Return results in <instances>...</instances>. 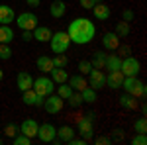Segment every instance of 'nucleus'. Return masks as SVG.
Returning <instances> with one entry per match:
<instances>
[{"label": "nucleus", "mask_w": 147, "mask_h": 145, "mask_svg": "<svg viewBox=\"0 0 147 145\" xmlns=\"http://www.w3.org/2000/svg\"><path fill=\"white\" fill-rule=\"evenodd\" d=\"M67 35L71 39V43H77V45H84V43H90L96 35V28L94 24L88 20V18H77L69 24V30Z\"/></svg>", "instance_id": "f257e3e1"}, {"label": "nucleus", "mask_w": 147, "mask_h": 145, "mask_svg": "<svg viewBox=\"0 0 147 145\" xmlns=\"http://www.w3.org/2000/svg\"><path fill=\"white\" fill-rule=\"evenodd\" d=\"M122 88H124L127 94H131V96H136V98H141V100L145 98V94H147L145 84H143L137 77H124Z\"/></svg>", "instance_id": "f03ea898"}, {"label": "nucleus", "mask_w": 147, "mask_h": 145, "mask_svg": "<svg viewBox=\"0 0 147 145\" xmlns=\"http://www.w3.org/2000/svg\"><path fill=\"white\" fill-rule=\"evenodd\" d=\"M49 45H51L53 53H65L71 47V39H69L67 32H55L51 35V39H49Z\"/></svg>", "instance_id": "7ed1b4c3"}, {"label": "nucleus", "mask_w": 147, "mask_h": 145, "mask_svg": "<svg viewBox=\"0 0 147 145\" xmlns=\"http://www.w3.org/2000/svg\"><path fill=\"white\" fill-rule=\"evenodd\" d=\"M32 88L39 94V96H49L55 92V82L51 80V77H39V78H34V86Z\"/></svg>", "instance_id": "20e7f679"}, {"label": "nucleus", "mask_w": 147, "mask_h": 145, "mask_svg": "<svg viewBox=\"0 0 147 145\" xmlns=\"http://www.w3.org/2000/svg\"><path fill=\"white\" fill-rule=\"evenodd\" d=\"M120 71L124 73V77H137V75H139V71H141V65H139V61H137L136 57L127 55V57L122 59Z\"/></svg>", "instance_id": "39448f33"}, {"label": "nucleus", "mask_w": 147, "mask_h": 145, "mask_svg": "<svg viewBox=\"0 0 147 145\" xmlns=\"http://www.w3.org/2000/svg\"><path fill=\"white\" fill-rule=\"evenodd\" d=\"M35 137H39L41 143H53L55 137H57V127L53 123H41V125L37 127Z\"/></svg>", "instance_id": "423d86ee"}, {"label": "nucleus", "mask_w": 147, "mask_h": 145, "mask_svg": "<svg viewBox=\"0 0 147 145\" xmlns=\"http://www.w3.org/2000/svg\"><path fill=\"white\" fill-rule=\"evenodd\" d=\"M63 106H65V100L61 96H57V94H49V96H45V100H43V108L51 116L59 114V112L63 110Z\"/></svg>", "instance_id": "0eeeda50"}, {"label": "nucleus", "mask_w": 147, "mask_h": 145, "mask_svg": "<svg viewBox=\"0 0 147 145\" xmlns=\"http://www.w3.org/2000/svg\"><path fill=\"white\" fill-rule=\"evenodd\" d=\"M16 26L20 28V30H30V32H34V28L37 26V16H35L34 12H24L20 16H16Z\"/></svg>", "instance_id": "6e6552de"}, {"label": "nucleus", "mask_w": 147, "mask_h": 145, "mask_svg": "<svg viewBox=\"0 0 147 145\" xmlns=\"http://www.w3.org/2000/svg\"><path fill=\"white\" fill-rule=\"evenodd\" d=\"M77 132L80 134V137L88 143L94 139V125H92V120H88L86 116L84 118H79V125H77Z\"/></svg>", "instance_id": "1a4fd4ad"}, {"label": "nucleus", "mask_w": 147, "mask_h": 145, "mask_svg": "<svg viewBox=\"0 0 147 145\" xmlns=\"http://www.w3.org/2000/svg\"><path fill=\"white\" fill-rule=\"evenodd\" d=\"M88 86L94 90H100L106 86V75L102 69H92L88 73Z\"/></svg>", "instance_id": "9d476101"}, {"label": "nucleus", "mask_w": 147, "mask_h": 145, "mask_svg": "<svg viewBox=\"0 0 147 145\" xmlns=\"http://www.w3.org/2000/svg\"><path fill=\"white\" fill-rule=\"evenodd\" d=\"M43 100H45V98L39 96L34 88H28V90L22 92V102L26 106H37V108H41V106H43Z\"/></svg>", "instance_id": "9b49d317"}, {"label": "nucleus", "mask_w": 147, "mask_h": 145, "mask_svg": "<svg viewBox=\"0 0 147 145\" xmlns=\"http://www.w3.org/2000/svg\"><path fill=\"white\" fill-rule=\"evenodd\" d=\"M75 129L71 127V125H61V127H57V137L53 143H69L73 137H75Z\"/></svg>", "instance_id": "f8f14e48"}, {"label": "nucleus", "mask_w": 147, "mask_h": 145, "mask_svg": "<svg viewBox=\"0 0 147 145\" xmlns=\"http://www.w3.org/2000/svg\"><path fill=\"white\" fill-rule=\"evenodd\" d=\"M122 82H124V73L118 69V71H108L106 75V86L110 88H122Z\"/></svg>", "instance_id": "ddd939ff"}, {"label": "nucleus", "mask_w": 147, "mask_h": 145, "mask_svg": "<svg viewBox=\"0 0 147 145\" xmlns=\"http://www.w3.org/2000/svg\"><path fill=\"white\" fill-rule=\"evenodd\" d=\"M32 34H34V39H35V41H39V43H47V41L51 39L53 32H51L47 26H35Z\"/></svg>", "instance_id": "4468645a"}, {"label": "nucleus", "mask_w": 147, "mask_h": 145, "mask_svg": "<svg viewBox=\"0 0 147 145\" xmlns=\"http://www.w3.org/2000/svg\"><path fill=\"white\" fill-rule=\"evenodd\" d=\"M118 45H120V37L116 35V32H108V34H104V37H102V47H104V49H108V51H116Z\"/></svg>", "instance_id": "2eb2a0df"}, {"label": "nucleus", "mask_w": 147, "mask_h": 145, "mask_svg": "<svg viewBox=\"0 0 147 145\" xmlns=\"http://www.w3.org/2000/svg\"><path fill=\"white\" fill-rule=\"evenodd\" d=\"M37 127H39V123L35 122V120H24L22 125H20V134L28 135V137H35V134H37Z\"/></svg>", "instance_id": "dca6fc26"}, {"label": "nucleus", "mask_w": 147, "mask_h": 145, "mask_svg": "<svg viewBox=\"0 0 147 145\" xmlns=\"http://www.w3.org/2000/svg\"><path fill=\"white\" fill-rule=\"evenodd\" d=\"M16 84H18V88L22 90H28L34 86V77L30 75V73H26V71H22V73H18V78H16Z\"/></svg>", "instance_id": "f3484780"}, {"label": "nucleus", "mask_w": 147, "mask_h": 145, "mask_svg": "<svg viewBox=\"0 0 147 145\" xmlns=\"http://www.w3.org/2000/svg\"><path fill=\"white\" fill-rule=\"evenodd\" d=\"M65 12H67V4H65L63 0H55V2L49 6V14H51V18H55V20L63 18Z\"/></svg>", "instance_id": "a211bd4d"}, {"label": "nucleus", "mask_w": 147, "mask_h": 145, "mask_svg": "<svg viewBox=\"0 0 147 145\" xmlns=\"http://www.w3.org/2000/svg\"><path fill=\"white\" fill-rule=\"evenodd\" d=\"M92 12H94V18L100 20V22H106V20L110 18V14H112V12H110V6H106L104 2H98V4L92 8Z\"/></svg>", "instance_id": "6ab92c4d"}, {"label": "nucleus", "mask_w": 147, "mask_h": 145, "mask_svg": "<svg viewBox=\"0 0 147 145\" xmlns=\"http://www.w3.org/2000/svg\"><path fill=\"white\" fill-rule=\"evenodd\" d=\"M67 82L73 90H79V92L84 88V86H88V80L84 78V75H73V77H69Z\"/></svg>", "instance_id": "aec40b11"}, {"label": "nucleus", "mask_w": 147, "mask_h": 145, "mask_svg": "<svg viewBox=\"0 0 147 145\" xmlns=\"http://www.w3.org/2000/svg\"><path fill=\"white\" fill-rule=\"evenodd\" d=\"M49 75H51V80H53L55 84H63V82H67V80H69V73L65 71V69L53 67L51 71H49Z\"/></svg>", "instance_id": "412c9836"}, {"label": "nucleus", "mask_w": 147, "mask_h": 145, "mask_svg": "<svg viewBox=\"0 0 147 145\" xmlns=\"http://www.w3.org/2000/svg\"><path fill=\"white\" fill-rule=\"evenodd\" d=\"M14 20H16L14 10H12L10 6L0 4V24H8V26H10V22H14Z\"/></svg>", "instance_id": "4be33fe9"}, {"label": "nucleus", "mask_w": 147, "mask_h": 145, "mask_svg": "<svg viewBox=\"0 0 147 145\" xmlns=\"http://www.w3.org/2000/svg\"><path fill=\"white\" fill-rule=\"evenodd\" d=\"M120 106H122L124 110H136V108H137V98L125 92V94L120 96Z\"/></svg>", "instance_id": "5701e85b"}, {"label": "nucleus", "mask_w": 147, "mask_h": 145, "mask_svg": "<svg viewBox=\"0 0 147 145\" xmlns=\"http://www.w3.org/2000/svg\"><path fill=\"white\" fill-rule=\"evenodd\" d=\"M14 39V30L8 24H0V43H12Z\"/></svg>", "instance_id": "b1692460"}, {"label": "nucleus", "mask_w": 147, "mask_h": 145, "mask_svg": "<svg viewBox=\"0 0 147 145\" xmlns=\"http://www.w3.org/2000/svg\"><path fill=\"white\" fill-rule=\"evenodd\" d=\"M80 96H82V102H86V104H94V102L98 100L96 90L90 88V86H84V88L80 90Z\"/></svg>", "instance_id": "393cba45"}, {"label": "nucleus", "mask_w": 147, "mask_h": 145, "mask_svg": "<svg viewBox=\"0 0 147 145\" xmlns=\"http://www.w3.org/2000/svg\"><path fill=\"white\" fill-rule=\"evenodd\" d=\"M122 65V59L120 55H106V63H104V69H108V71H118Z\"/></svg>", "instance_id": "a878e982"}, {"label": "nucleus", "mask_w": 147, "mask_h": 145, "mask_svg": "<svg viewBox=\"0 0 147 145\" xmlns=\"http://www.w3.org/2000/svg\"><path fill=\"white\" fill-rule=\"evenodd\" d=\"M37 69H39L41 73H49V71L53 69V61H51V57H47V55L37 57Z\"/></svg>", "instance_id": "bb28decb"}, {"label": "nucleus", "mask_w": 147, "mask_h": 145, "mask_svg": "<svg viewBox=\"0 0 147 145\" xmlns=\"http://www.w3.org/2000/svg\"><path fill=\"white\" fill-rule=\"evenodd\" d=\"M104 63H106V55L102 53V51H96L90 59V65L92 69H104Z\"/></svg>", "instance_id": "cd10ccee"}, {"label": "nucleus", "mask_w": 147, "mask_h": 145, "mask_svg": "<svg viewBox=\"0 0 147 145\" xmlns=\"http://www.w3.org/2000/svg\"><path fill=\"white\" fill-rule=\"evenodd\" d=\"M65 102H67L71 108H79L80 104H82V96H80L79 90H73V92H71V96H69Z\"/></svg>", "instance_id": "c85d7f7f"}, {"label": "nucleus", "mask_w": 147, "mask_h": 145, "mask_svg": "<svg viewBox=\"0 0 147 145\" xmlns=\"http://www.w3.org/2000/svg\"><path fill=\"white\" fill-rule=\"evenodd\" d=\"M51 61H53V67H57V69H65L69 65V59L65 53H57L55 57H51Z\"/></svg>", "instance_id": "c756f323"}, {"label": "nucleus", "mask_w": 147, "mask_h": 145, "mask_svg": "<svg viewBox=\"0 0 147 145\" xmlns=\"http://www.w3.org/2000/svg\"><path fill=\"white\" fill-rule=\"evenodd\" d=\"M116 35H118V37H127V35H129V24L124 22V20L118 22L116 24Z\"/></svg>", "instance_id": "7c9ffc66"}, {"label": "nucleus", "mask_w": 147, "mask_h": 145, "mask_svg": "<svg viewBox=\"0 0 147 145\" xmlns=\"http://www.w3.org/2000/svg\"><path fill=\"white\" fill-rule=\"evenodd\" d=\"M134 129H136V134H147V120H145V116H141V118H137V120H136Z\"/></svg>", "instance_id": "2f4dec72"}, {"label": "nucleus", "mask_w": 147, "mask_h": 145, "mask_svg": "<svg viewBox=\"0 0 147 145\" xmlns=\"http://www.w3.org/2000/svg\"><path fill=\"white\" fill-rule=\"evenodd\" d=\"M71 92H73V88H71L69 84H65V82L57 86V96H61L63 100H67L69 96H71Z\"/></svg>", "instance_id": "473e14b6"}, {"label": "nucleus", "mask_w": 147, "mask_h": 145, "mask_svg": "<svg viewBox=\"0 0 147 145\" xmlns=\"http://www.w3.org/2000/svg\"><path fill=\"white\" fill-rule=\"evenodd\" d=\"M18 134H20V127H18L16 123H8V125L4 127V135H6V137H10V139H14Z\"/></svg>", "instance_id": "72a5a7b5"}, {"label": "nucleus", "mask_w": 147, "mask_h": 145, "mask_svg": "<svg viewBox=\"0 0 147 145\" xmlns=\"http://www.w3.org/2000/svg\"><path fill=\"white\" fill-rule=\"evenodd\" d=\"M10 57H12L10 43H0V59H2V61H8Z\"/></svg>", "instance_id": "f704fd0d"}, {"label": "nucleus", "mask_w": 147, "mask_h": 145, "mask_svg": "<svg viewBox=\"0 0 147 145\" xmlns=\"http://www.w3.org/2000/svg\"><path fill=\"white\" fill-rule=\"evenodd\" d=\"M92 71V65H90V61H86V59H82L79 63V73L80 75H88Z\"/></svg>", "instance_id": "c9c22d12"}, {"label": "nucleus", "mask_w": 147, "mask_h": 145, "mask_svg": "<svg viewBox=\"0 0 147 145\" xmlns=\"http://www.w3.org/2000/svg\"><path fill=\"white\" fill-rule=\"evenodd\" d=\"M30 143H32V137H28V135H24V134L14 137V145H30Z\"/></svg>", "instance_id": "e433bc0d"}, {"label": "nucleus", "mask_w": 147, "mask_h": 145, "mask_svg": "<svg viewBox=\"0 0 147 145\" xmlns=\"http://www.w3.org/2000/svg\"><path fill=\"white\" fill-rule=\"evenodd\" d=\"M131 145H147V135L145 134H136L131 137Z\"/></svg>", "instance_id": "4c0bfd02"}, {"label": "nucleus", "mask_w": 147, "mask_h": 145, "mask_svg": "<svg viewBox=\"0 0 147 145\" xmlns=\"http://www.w3.org/2000/svg\"><path fill=\"white\" fill-rule=\"evenodd\" d=\"M96 4H98L96 0H80V6H82L84 10H92V8H94Z\"/></svg>", "instance_id": "58836bf2"}, {"label": "nucleus", "mask_w": 147, "mask_h": 145, "mask_svg": "<svg viewBox=\"0 0 147 145\" xmlns=\"http://www.w3.org/2000/svg\"><path fill=\"white\" fill-rule=\"evenodd\" d=\"M134 18H136V14H134V12L131 10H124L122 12V20H124V22H131V20H134Z\"/></svg>", "instance_id": "ea45409f"}, {"label": "nucleus", "mask_w": 147, "mask_h": 145, "mask_svg": "<svg viewBox=\"0 0 147 145\" xmlns=\"http://www.w3.org/2000/svg\"><path fill=\"white\" fill-rule=\"evenodd\" d=\"M118 49H120V55H124V57H127L131 53V47L129 45H118Z\"/></svg>", "instance_id": "a19ab883"}, {"label": "nucleus", "mask_w": 147, "mask_h": 145, "mask_svg": "<svg viewBox=\"0 0 147 145\" xmlns=\"http://www.w3.org/2000/svg\"><path fill=\"white\" fill-rule=\"evenodd\" d=\"M22 39L28 43V41H32V39H34V34H32L30 30H22Z\"/></svg>", "instance_id": "79ce46f5"}, {"label": "nucleus", "mask_w": 147, "mask_h": 145, "mask_svg": "<svg viewBox=\"0 0 147 145\" xmlns=\"http://www.w3.org/2000/svg\"><path fill=\"white\" fill-rule=\"evenodd\" d=\"M84 143H86V141H84L82 137H73V139L69 141V145H84Z\"/></svg>", "instance_id": "37998d69"}, {"label": "nucleus", "mask_w": 147, "mask_h": 145, "mask_svg": "<svg viewBox=\"0 0 147 145\" xmlns=\"http://www.w3.org/2000/svg\"><path fill=\"white\" fill-rule=\"evenodd\" d=\"M110 141H112V139H110V137H104V135L94 139V143H98V145H102V143H110Z\"/></svg>", "instance_id": "c03bdc74"}, {"label": "nucleus", "mask_w": 147, "mask_h": 145, "mask_svg": "<svg viewBox=\"0 0 147 145\" xmlns=\"http://www.w3.org/2000/svg\"><path fill=\"white\" fill-rule=\"evenodd\" d=\"M39 2H41V0H26V4H28V6H32V8H37V6H39Z\"/></svg>", "instance_id": "a18cd8bd"}, {"label": "nucleus", "mask_w": 147, "mask_h": 145, "mask_svg": "<svg viewBox=\"0 0 147 145\" xmlns=\"http://www.w3.org/2000/svg\"><path fill=\"white\" fill-rule=\"evenodd\" d=\"M114 139H124V132L122 129H116L114 132Z\"/></svg>", "instance_id": "49530a36"}, {"label": "nucleus", "mask_w": 147, "mask_h": 145, "mask_svg": "<svg viewBox=\"0 0 147 145\" xmlns=\"http://www.w3.org/2000/svg\"><path fill=\"white\" fill-rule=\"evenodd\" d=\"M86 118H88V120H92V122H94V118H96V114H94V112H88V114H86Z\"/></svg>", "instance_id": "de8ad7c7"}, {"label": "nucleus", "mask_w": 147, "mask_h": 145, "mask_svg": "<svg viewBox=\"0 0 147 145\" xmlns=\"http://www.w3.org/2000/svg\"><path fill=\"white\" fill-rule=\"evenodd\" d=\"M2 78H4V73H2V69H0V82H2Z\"/></svg>", "instance_id": "09e8293b"}, {"label": "nucleus", "mask_w": 147, "mask_h": 145, "mask_svg": "<svg viewBox=\"0 0 147 145\" xmlns=\"http://www.w3.org/2000/svg\"><path fill=\"white\" fill-rule=\"evenodd\" d=\"M0 145H2V139H0Z\"/></svg>", "instance_id": "8fccbe9b"}]
</instances>
